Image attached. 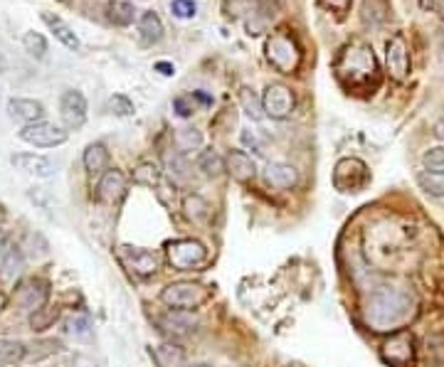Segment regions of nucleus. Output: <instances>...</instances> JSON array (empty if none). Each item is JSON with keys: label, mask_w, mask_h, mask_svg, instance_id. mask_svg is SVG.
Wrapping results in <instances>:
<instances>
[{"label": "nucleus", "mask_w": 444, "mask_h": 367, "mask_svg": "<svg viewBox=\"0 0 444 367\" xmlns=\"http://www.w3.org/2000/svg\"><path fill=\"white\" fill-rule=\"evenodd\" d=\"M335 79L348 91H368L378 84L380 67L375 60V52L363 40H350L338 50L333 60Z\"/></svg>", "instance_id": "nucleus-1"}, {"label": "nucleus", "mask_w": 444, "mask_h": 367, "mask_svg": "<svg viewBox=\"0 0 444 367\" xmlns=\"http://www.w3.org/2000/svg\"><path fill=\"white\" fill-rule=\"evenodd\" d=\"M412 313V301L407 293L395 288H380L370 296L368 303V320L375 328H392L400 325Z\"/></svg>", "instance_id": "nucleus-2"}, {"label": "nucleus", "mask_w": 444, "mask_h": 367, "mask_svg": "<svg viewBox=\"0 0 444 367\" xmlns=\"http://www.w3.org/2000/svg\"><path fill=\"white\" fill-rule=\"evenodd\" d=\"M265 57L279 74H294L301 67L304 50L299 40L289 30H277L267 38L265 43Z\"/></svg>", "instance_id": "nucleus-3"}, {"label": "nucleus", "mask_w": 444, "mask_h": 367, "mask_svg": "<svg viewBox=\"0 0 444 367\" xmlns=\"http://www.w3.org/2000/svg\"><path fill=\"white\" fill-rule=\"evenodd\" d=\"M210 298V288L195 281H173L163 288L161 301L173 311H193Z\"/></svg>", "instance_id": "nucleus-4"}, {"label": "nucleus", "mask_w": 444, "mask_h": 367, "mask_svg": "<svg viewBox=\"0 0 444 367\" xmlns=\"http://www.w3.org/2000/svg\"><path fill=\"white\" fill-rule=\"evenodd\" d=\"M370 183V170L360 158H340L333 168V188L343 195L363 193Z\"/></svg>", "instance_id": "nucleus-5"}, {"label": "nucleus", "mask_w": 444, "mask_h": 367, "mask_svg": "<svg viewBox=\"0 0 444 367\" xmlns=\"http://www.w3.org/2000/svg\"><path fill=\"white\" fill-rule=\"evenodd\" d=\"M166 254L173 269L188 271L208 261V247L198 239H173L166 244Z\"/></svg>", "instance_id": "nucleus-6"}, {"label": "nucleus", "mask_w": 444, "mask_h": 367, "mask_svg": "<svg viewBox=\"0 0 444 367\" xmlns=\"http://www.w3.org/2000/svg\"><path fill=\"white\" fill-rule=\"evenodd\" d=\"M380 358L390 367H412V363H415V338L407 330L390 335L383 343Z\"/></svg>", "instance_id": "nucleus-7"}, {"label": "nucleus", "mask_w": 444, "mask_h": 367, "mask_svg": "<svg viewBox=\"0 0 444 367\" xmlns=\"http://www.w3.org/2000/svg\"><path fill=\"white\" fill-rule=\"evenodd\" d=\"M48 298H50V281H45V278H40V276L23 281L18 286V291H15V303H18L23 311H30V313L48 306Z\"/></svg>", "instance_id": "nucleus-8"}, {"label": "nucleus", "mask_w": 444, "mask_h": 367, "mask_svg": "<svg viewBox=\"0 0 444 367\" xmlns=\"http://www.w3.org/2000/svg\"><path fill=\"white\" fill-rule=\"evenodd\" d=\"M20 138H23L25 143H30V146L55 148L67 141V131L50 121H38V123H30V126H23Z\"/></svg>", "instance_id": "nucleus-9"}, {"label": "nucleus", "mask_w": 444, "mask_h": 367, "mask_svg": "<svg viewBox=\"0 0 444 367\" xmlns=\"http://www.w3.org/2000/svg\"><path fill=\"white\" fill-rule=\"evenodd\" d=\"M118 259L136 276H153L158 271V254L151 249H138V247L121 244L118 247Z\"/></svg>", "instance_id": "nucleus-10"}, {"label": "nucleus", "mask_w": 444, "mask_h": 367, "mask_svg": "<svg viewBox=\"0 0 444 367\" xmlns=\"http://www.w3.org/2000/svg\"><path fill=\"white\" fill-rule=\"evenodd\" d=\"M262 106H265V113L272 118H287L294 113V106H296V99H294V91L284 84H270L262 94Z\"/></svg>", "instance_id": "nucleus-11"}, {"label": "nucleus", "mask_w": 444, "mask_h": 367, "mask_svg": "<svg viewBox=\"0 0 444 367\" xmlns=\"http://www.w3.org/2000/svg\"><path fill=\"white\" fill-rule=\"evenodd\" d=\"M60 116L65 121V128L77 131L87 121V99L79 89H67L60 99Z\"/></svg>", "instance_id": "nucleus-12"}, {"label": "nucleus", "mask_w": 444, "mask_h": 367, "mask_svg": "<svg viewBox=\"0 0 444 367\" xmlns=\"http://www.w3.org/2000/svg\"><path fill=\"white\" fill-rule=\"evenodd\" d=\"M385 60H388V72L392 74V79L402 81L410 74V50H407V43L402 35H395V38L388 40Z\"/></svg>", "instance_id": "nucleus-13"}, {"label": "nucleus", "mask_w": 444, "mask_h": 367, "mask_svg": "<svg viewBox=\"0 0 444 367\" xmlns=\"http://www.w3.org/2000/svg\"><path fill=\"white\" fill-rule=\"evenodd\" d=\"M10 163L18 170L28 175H35V178H52L55 175V163L45 156H35V153H15L10 158Z\"/></svg>", "instance_id": "nucleus-14"}, {"label": "nucleus", "mask_w": 444, "mask_h": 367, "mask_svg": "<svg viewBox=\"0 0 444 367\" xmlns=\"http://www.w3.org/2000/svg\"><path fill=\"white\" fill-rule=\"evenodd\" d=\"M96 195H99L101 203H118L126 195V175L116 168L106 170L96 185Z\"/></svg>", "instance_id": "nucleus-15"}, {"label": "nucleus", "mask_w": 444, "mask_h": 367, "mask_svg": "<svg viewBox=\"0 0 444 367\" xmlns=\"http://www.w3.org/2000/svg\"><path fill=\"white\" fill-rule=\"evenodd\" d=\"M8 113H10L13 121L23 123V126H30V123L43 121L45 106L35 99H10L8 101Z\"/></svg>", "instance_id": "nucleus-16"}, {"label": "nucleus", "mask_w": 444, "mask_h": 367, "mask_svg": "<svg viewBox=\"0 0 444 367\" xmlns=\"http://www.w3.org/2000/svg\"><path fill=\"white\" fill-rule=\"evenodd\" d=\"M225 168L237 183H252L257 175V165L255 160L247 156L245 151H230L225 158Z\"/></svg>", "instance_id": "nucleus-17"}, {"label": "nucleus", "mask_w": 444, "mask_h": 367, "mask_svg": "<svg viewBox=\"0 0 444 367\" xmlns=\"http://www.w3.org/2000/svg\"><path fill=\"white\" fill-rule=\"evenodd\" d=\"M265 180L277 190H292L299 183V170L289 163H270L265 170Z\"/></svg>", "instance_id": "nucleus-18"}, {"label": "nucleus", "mask_w": 444, "mask_h": 367, "mask_svg": "<svg viewBox=\"0 0 444 367\" xmlns=\"http://www.w3.org/2000/svg\"><path fill=\"white\" fill-rule=\"evenodd\" d=\"M40 18H43V23L48 25L50 30H52V35H55L57 40H60L62 45H65L67 50H72V52H79V47H82L79 38H77L74 30H72L70 25H67L65 20L60 18V15L48 13V10H45V13L40 15Z\"/></svg>", "instance_id": "nucleus-19"}, {"label": "nucleus", "mask_w": 444, "mask_h": 367, "mask_svg": "<svg viewBox=\"0 0 444 367\" xmlns=\"http://www.w3.org/2000/svg\"><path fill=\"white\" fill-rule=\"evenodd\" d=\"M158 325H161L166 333L183 335V333H190V330L198 325V318L193 315V311H173V308H170L166 315L158 318Z\"/></svg>", "instance_id": "nucleus-20"}, {"label": "nucleus", "mask_w": 444, "mask_h": 367, "mask_svg": "<svg viewBox=\"0 0 444 367\" xmlns=\"http://www.w3.org/2000/svg\"><path fill=\"white\" fill-rule=\"evenodd\" d=\"M138 35H141V43L148 45V47L158 45L163 40V23L153 10L141 15V20H138Z\"/></svg>", "instance_id": "nucleus-21"}, {"label": "nucleus", "mask_w": 444, "mask_h": 367, "mask_svg": "<svg viewBox=\"0 0 444 367\" xmlns=\"http://www.w3.org/2000/svg\"><path fill=\"white\" fill-rule=\"evenodd\" d=\"M151 358L156 360L158 367H185L188 355H185V350L180 348V345L166 343V345H156V348H151Z\"/></svg>", "instance_id": "nucleus-22"}, {"label": "nucleus", "mask_w": 444, "mask_h": 367, "mask_svg": "<svg viewBox=\"0 0 444 367\" xmlns=\"http://www.w3.org/2000/svg\"><path fill=\"white\" fill-rule=\"evenodd\" d=\"M84 168L89 175H101L109 168V151H106L104 143H89L84 151Z\"/></svg>", "instance_id": "nucleus-23"}, {"label": "nucleus", "mask_w": 444, "mask_h": 367, "mask_svg": "<svg viewBox=\"0 0 444 367\" xmlns=\"http://www.w3.org/2000/svg\"><path fill=\"white\" fill-rule=\"evenodd\" d=\"M106 13H109V20L118 28H128V25L136 20V8H133L128 0H111L106 5Z\"/></svg>", "instance_id": "nucleus-24"}, {"label": "nucleus", "mask_w": 444, "mask_h": 367, "mask_svg": "<svg viewBox=\"0 0 444 367\" xmlns=\"http://www.w3.org/2000/svg\"><path fill=\"white\" fill-rule=\"evenodd\" d=\"M163 160H166L168 175L175 180V183H185V180H188L190 165H188V158H185L183 151H168L166 156H163Z\"/></svg>", "instance_id": "nucleus-25"}, {"label": "nucleus", "mask_w": 444, "mask_h": 367, "mask_svg": "<svg viewBox=\"0 0 444 367\" xmlns=\"http://www.w3.org/2000/svg\"><path fill=\"white\" fill-rule=\"evenodd\" d=\"M240 104L252 121H262L267 116L265 106H262V96H257L255 89H250V86H242L240 89Z\"/></svg>", "instance_id": "nucleus-26"}, {"label": "nucleus", "mask_w": 444, "mask_h": 367, "mask_svg": "<svg viewBox=\"0 0 444 367\" xmlns=\"http://www.w3.org/2000/svg\"><path fill=\"white\" fill-rule=\"evenodd\" d=\"M23 266H25V259H23V252H20V247H10V252L5 254L3 264H0V276L8 278V281H13V278L20 276Z\"/></svg>", "instance_id": "nucleus-27"}, {"label": "nucleus", "mask_w": 444, "mask_h": 367, "mask_svg": "<svg viewBox=\"0 0 444 367\" xmlns=\"http://www.w3.org/2000/svg\"><path fill=\"white\" fill-rule=\"evenodd\" d=\"M198 168L203 170L205 175H210V178H218L222 170H227V168H225V160H222V158H220V153H218V151H213V148H208V151L200 153Z\"/></svg>", "instance_id": "nucleus-28"}, {"label": "nucleus", "mask_w": 444, "mask_h": 367, "mask_svg": "<svg viewBox=\"0 0 444 367\" xmlns=\"http://www.w3.org/2000/svg\"><path fill=\"white\" fill-rule=\"evenodd\" d=\"M360 18H363L365 25H380L388 18V5H385V0H365Z\"/></svg>", "instance_id": "nucleus-29"}, {"label": "nucleus", "mask_w": 444, "mask_h": 367, "mask_svg": "<svg viewBox=\"0 0 444 367\" xmlns=\"http://www.w3.org/2000/svg\"><path fill=\"white\" fill-rule=\"evenodd\" d=\"M57 318H60V308L45 306V308H40V311L30 313V328H33L35 333H43V330L52 328V323Z\"/></svg>", "instance_id": "nucleus-30"}, {"label": "nucleus", "mask_w": 444, "mask_h": 367, "mask_svg": "<svg viewBox=\"0 0 444 367\" xmlns=\"http://www.w3.org/2000/svg\"><path fill=\"white\" fill-rule=\"evenodd\" d=\"M25 345L18 343V340H0V363L3 365H15L25 358Z\"/></svg>", "instance_id": "nucleus-31"}, {"label": "nucleus", "mask_w": 444, "mask_h": 367, "mask_svg": "<svg viewBox=\"0 0 444 367\" xmlns=\"http://www.w3.org/2000/svg\"><path fill=\"white\" fill-rule=\"evenodd\" d=\"M23 47H25V52L33 55L35 60H43V57L48 55V40H45L40 33H25Z\"/></svg>", "instance_id": "nucleus-32"}, {"label": "nucleus", "mask_w": 444, "mask_h": 367, "mask_svg": "<svg viewBox=\"0 0 444 367\" xmlns=\"http://www.w3.org/2000/svg\"><path fill=\"white\" fill-rule=\"evenodd\" d=\"M422 163H425V170L430 175H444V146L430 148V151L422 156Z\"/></svg>", "instance_id": "nucleus-33"}, {"label": "nucleus", "mask_w": 444, "mask_h": 367, "mask_svg": "<svg viewBox=\"0 0 444 367\" xmlns=\"http://www.w3.org/2000/svg\"><path fill=\"white\" fill-rule=\"evenodd\" d=\"M106 108H109L113 116H121V118L133 116V111H136V108H133V101L123 94H113L109 99V104H106Z\"/></svg>", "instance_id": "nucleus-34"}, {"label": "nucleus", "mask_w": 444, "mask_h": 367, "mask_svg": "<svg viewBox=\"0 0 444 367\" xmlns=\"http://www.w3.org/2000/svg\"><path fill=\"white\" fill-rule=\"evenodd\" d=\"M175 141H178V148L180 151H193V148H198L200 143H203V136H200V131H195V128H180L178 136H175Z\"/></svg>", "instance_id": "nucleus-35"}, {"label": "nucleus", "mask_w": 444, "mask_h": 367, "mask_svg": "<svg viewBox=\"0 0 444 367\" xmlns=\"http://www.w3.org/2000/svg\"><path fill=\"white\" fill-rule=\"evenodd\" d=\"M136 183H143V185H161V170L156 168L153 163H143L138 165L136 170Z\"/></svg>", "instance_id": "nucleus-36"}, {"label": "nucleus", "mask_w": 444, "mask_h": 367, "mask_svg": "<svg viewBox=\"0 0 444 367\" xmlns=\"http://www.w3.org/2000/svg\"><path fill=\"white\" fill-rule=\"evenodd\" d=\"M70 333L79 340H89L91 338V320L87 315H74L70 320Z\"/></svg>", "instance_id": "nucleus-37"}, {"label": "nucleus", "mask_w": 444, "mask_h": 367, "mask_svg": "<svg viewBox=\"0 0 444 367\" xmlns=\"http://www.w3.org/2000/svg\"><path fill=\"white\" fill-rule=\"evenodd\" d=\"M170 13L180 20H190L198 13V5H195V0H170Z\"/></svg>", "instance_id": "nucleus-38"}, {"label": "nucleus", "mask_w": 444, "mask_h": 367, "mask_svg": "<svg viewBox=\"0 0 444 367\" xmlns=\"http://www.w3.org/2000/svg\"><path fill=\"white\" fill-rule=\"evenodd\" d=\"M173 108L175 113H178L180 118H190L195 113V96L188 94V96H175L173 99Z\"/></svg>", "instance_id": "nucleus-39"}, {"label": "nucleus", "mask_w": 444, "mask_h": 367, "mask_svg": "<svg viewBox=\"0 0 444 367\" xmlns=\"http://www.w3.org/2000/svg\"><path fill=\"white\" fill-rule=\"evenodd\" d=\"M185 210H188L190 220H205V215H208V205H205L198 195H193V198L185 200Z\"/></svg>", "instance_id": "nucleus-40"}, {"label": "nucleus", "mask_w": 444, "mask_h": 367, "mask_svg": "<svg viewBox=\"0 0 444 367\" xmlns=\"http://www.w3.org/2000/svg\"><path fill=\"white\" fill-rule=\"evenodd\" d=\"M321 3H323V8L333 10V13H338V15H345L350 10L353 0H321Z\"/></svg>", "instance_id": "nucleus-41"}, {"label": "nucleus", "mask_w": 444, "mask_h": 367, "mask_svg": "<svg viewBox=\"0 0 444 367\" xmlns=\"http://www.w3.org/2000/svg\"><path fill=\"white\" fill-rule=\"evenodd\" d=\"M242 143H245V146H252V148H255L257 156H265V146H262V141L255 136V133L242 131Z\"/></svg>", "instance_id": "nucleus-42"}, {"label": "nucleus", "mask_w": 444, "mask_h": 367, "mask_svg": "<svg viewBox=\"0 0 444 367\" xmlns=\"http://www.w3.org/2000/svg\"><path fill=\"white\" fill-rule=\"evenodd\" d=\"M153 69H156L158 74H163V77H173L175 74V67L170 64V62H156V64H153Z\"/></svg>", "instance_id": "nucleus-43"}, {"label": "nucleus", "mask_w": 444, "mask_h": 367, "mask_svg": "<svg viewBox=\"0 0 444 367\" xmlns=\"http://www.w3.org/2000/svg\"><path fill=\"white\" fill-rule=\"evenodd\" d=\"M10 252V244H8V235H5L3 230H0V264H3L5 254Z\"/></svg>", "instance_id": "nucleus-44"}, {"label": "nucleus", "mask_w": 444, "mask_h": 367, "mask_svg": "<svg viewBox=\"0 0 444 367\" xmlns=\"http://www.w3.org/2000/svg\"><path fill=\"white\" fill-rule=\"evenodd\" d=\"M193 96H195V99L200 101V104H205V106H213V96H210V94H205L203 89L193 91Z\"/></svg>", "instance_id": "nucleus-45"}, {"label": "nucleus", "mask_w": 444, "mask_h": 367, "mask_svg": "<svg viewBox=\"0 0 444 367\" xmlns=\"http://www.w3.org/2000/svg\"><path fill=\"white\" fill-rule=\"evenodd\" d=\"M435 136L440 138V141H444V118H440V121L435 123Z\"/></svg>", "instance_id": "nucleus-46"}, {"label": "nucleus", "mask_w": 444, "mask_h": 367, "mask_svg": "<svg viewBox=\"0 0 444 367\" xmlns=\"http://www.w3.org/2000/svg\"><path fill=\"white\" fill-rule=\"evenodd\" d=\"M430 8L437 10V13H440L444 18V0H430Z\"/></svg>", "instance_id": "nucleus-47"}, {"label": "nucleus", "mask_w": 444, "mask_h": 367, "mask_svg": "<svg viewBox=\"0 0 444 367\" xmlns=\"http://www.w3.org/2000/svg\"><path fill=\"white\" fill-rule=\"evenodd\" d=\"M5 301H8V298H5V293H0V311L5 308Z\"/></svg>", "instance_id": "nucleus-48"}, {"label": "nucleus", "mask_w": 444, "mask_h": 367, "mask_svg": "<svg viewBox=\"0 0 444 367\" xmlns=\"http://www.w3.org/2000/svg\"><path fill=\"white\" fill-rule=\"evenodd\" d=\"M193 367H208V365H193Z\"/></svg>", "instance_id": "nucleus-49"}]
</instances>
